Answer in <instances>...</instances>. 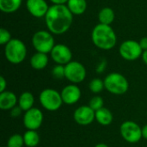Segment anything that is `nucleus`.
<instances>
[{"mask_svg": "<svg viewBox=\"0 0 147 147\" xmlns=\"http://www.w3.org/2000/svg\"><path fill=\"white\" fill-rule=\"evenodd\" d=\"M73 15L65 4H53L45 16V22L48 31L53 34H63L71 26Z\"/></svg>", "mask_w": 147, "mask_h": 147, "instance_id": "1", "label": "nucleus"}, {"mask_svg": "<svg viewBox=\"0 0 147 147\" xmlns=\"http://www.w3.org/2000/svg\"><path fill=\"white\" fill-rule=\"evenodd\" d=\"M91 39L94 45L102 50L114 48L117 42V36L110 25L99 23L92 30Z\"/></svg>", "mask_w": 147, "mask_h": 147, "instance_id": "2", "label": "nucleus"}, {"mask_svg": "<svg viewBox=\"0 0 147 147\" xmlns=\"http://www.w3.org/2000/svg\"><path fill=\"white\" fill-rule=\"evenodd\" d=\"M4 56L13 65L21 64L26 59L27 47L21 40L11 39L4 47Z\"/></svg>", "mask_w": 147, "mask_h": 147, "instance_id": "3", "label": "nucleus"}, {"mask_svg": "<svg viewBox=\"0 0 147 147\" xmlns=\"http://www.w3.org/2000/svg\"><path fill=\"white\" fill-rule=\"evenodd\" d=\"M103 81L105 89L113 95H124L129 89V83L127 79L122 74L118 72L109 73L105 77Z\"/></svg>", "mask_w": 147, "mask_h": 147, "instance_id": "4", "label": "nucleus"}, {"mask_svg": "<svg viewBox=\"0 0 147 147\" xmlns=\"http://www.w3.org/2000/svg\"><path fill=\"white\" fill-rule=\"evenodd\" d=\"M39 101L41 106L47 111H57L64 103L60 92L54 89L43 90L39 96Z\"/></svg>", "mask_w": 147, "mask_h": 147, "instance_id": "5", "label": "nucleus"}, {"mask_svg": "<svg viewBox=\"0 0 147 147\" xmlns=\"http://www.w3.org/2000/svg\"><path fill=\"white\" fill-rule=\"evenodd\" d=\"M32 45L39 53H49L55 46L54 38L51 32L40 30L34 34L32 37Z\"/></svg>", "mask_w": 147, "mask_h": 147, "instance_id": "6", "label": "nucleus"}, {"mask_svg": "<svg viewBox=\"0 0 147 147\" xmlns=\"http://www.w3.org/2000/svg\"><path fill=\"white\" fill-rule=\"evenodd\" d=\"M120 133L121 137L130 144L138 143L142 137V127L134 121H124L120 127Z\"/></svg>", "mask_w": 147, "mask_h": 147, "instance_id": "7", "label": "nucleus"}, {"mask_svg": "<svg viewBox=\"0 0 147 147\" xmlns=\"http://www.w3.org/2000/svg\"><path fill=\"white\" fill-rule=\"evenodd\" d=\"M86 78V69L78 61H71L65 65V78L71 84L82 83Z\"/></svg>", "mask_w": 147, "mask_h": 147, "instance_id": "8", "label": "nucleus"}, {"mask_svg": "<svg viewBox=\"0 0 147 147\" xmlns=\"http://www.w3.org/2000/svg\"><path fill=\"white\" fill-rule=\"evenodd\" d=\"M143 49L140 42L134 40H127L122 42L119 47L120 55L126 60L134 61L142 56Z\"/></svg>", "mask_w": 147, "mask_h": 147, "instance_id": "9", "label": "nucleus"}, {"mask_svg": "<svg viewBox=\"0 0 147 147\" xmlns=\"http://www.w3.org/2000/svg\"><path fill=\"white\" fill-rule=\"evenodd\" d=\"M43 118L41 110L37 108H33L24 113L22 119L23 125L27 130H37L41 127Z\"/></svg>", "mask_w": 147, "mask_h": 147, "instance_id": "10", "label": "nucleus"}, {"mask_svg": "<svg viewBox=\"0 0 147 147\" xmlns=\"http://www.w3.org/2000/svg\"><path fill=\"white\" fill-rule=\"evenodd\" d=\"M52 59L57 65H65L71 61L72 53L71 49L64 44H56L50 53Z\"/></svg>", "mask_w": 147, "mask_h": 147, "instance_id": "11", "label": "nucleus"}, {"mask_svg": "<svg viewBox=\"0 0 147 147\" xmlns=\"http://www.w3.org/2000/svg\"><path fill=\"white\" fill-rule=\"evenodd\" d=\"M73 119L81 126H88L96 120V111L89 105L80 106L74 111Z\"/></svg>", "mask_w": 147, "mask_h": 147, "instance_id": "12", "label": "nucleus"}, {"mask_svg": "<svg viewBox=\"0 0 147 147\" xmlns=\"http://www.w3.org/2000/svg\"><path fill=\"white\" fill-rule=\"evenodd\" d=\"M60 94L62 96L63 102L67 105H73L77 103L80 100L82 96L80 88L74 84L64 87Z\"/></svg>", "mask_w": 147, "mask_h": 147, "instance_id": "13", "label": "nucleus"}, {"mask_svg": "<svg viewBox=\"0 0 147 147\" xmlns=\"http://www.w3.org/2000/svg\"><path fill=\"white\" fill-rule=\"evenodd\" d=\"M26 7L28 11L36 18L45 17L49 9L46 0H27Z\"/></svg>", "mask_w": 147, "mask_h": 147, "instance_id": "14", "label": "nucleus"}, {"mask_svg": "<svg viewBox=\"0 0 147 147\" xmlns=\"http://www.w3.org/2000/svg\"><path fill=\"white\" fill-rule=\"evenodd\" d=\"M18 104V98L12 91L5 90L0 93V109L2 110H11Z\"/></svg>", "mask_w": 147, "mask_h": 147, "instance_id": "15", "label": "nucleus"}, {"mask_svg": "<svg viewBox=\"0 0 147 147\" xmlns=\"http://www.w3.org/2000/svg\"><path fill=\"white\" fill-rule=\"evenodd\" d=\"M48 56L47 53H35L30 58V65L34 70H43L48 65Z\"/></svg>", "mask_w": 147, "mask_h": 147, "instance_id": "16", "label": "nucleus"}, {"mask_svg": "<svg viewBox=\"0 0 147 147\" xmlns=\"http://www.w3.org/2000/svg\"><path fill=\"white\" fill-rule=\"evenodd\" d=\"M34 104V96L29 91L22 92L18 97V106L24 112L33 109Z\"/></svg>", "mask_w": 147, "mask_h": 147, "instance_id": "17", "label": "nucleus"}, {"mask_svg": "<svg viewBox=\"0 0 147 147\" xmlns=\"http://www.w3.org/2000/svg\"><path fill=\"white\" fill-rule=\"evenodd\" d=\"M96 121L102 126H109L113 121V114L107 108H102L96 111Z\"/></svg>", "mask_w": 147, "mask_h": 147, "instance_id": "18", "label": "nucleus"}, {"mask_svg": "<svg viewBox=\"0 0 147 147\" xmlns=\"http://www.w3.org/2000/svg\"><path fill=\"white\" fill-rule=\"evenodd\" d=\"M67 7L72 15L80 16L84 14L87 8L86 0H68Z\"/></svg>", "mask_w": 147, "mask_h": 147, "instance_id": "19", "label": "nucleus"}, {"mask_svg": "<svg viewBox=\"0 0 147 147\" xmlns=\"http://www.w3.org/2000/svg\"><path fill=\"white\" fill-rule=\"evenodd\" d=\"M115 15L114 10L109 7H105L102 9L98 14L99 22L105 25H110L115 20Z\"/></svg>", "mask_w": 147, "mask_h": 147, "instance_id": "20", "label": "nucleus"}, {"mask_svg": "<svg viewBox=\"0 0 147 147\" xmlns=\"http://www.w3.org/2000/svg\"><path fill=\"white\" fill-rule=\"evenodd\" d=\"M22 0H0V9L4 13H13L16 11Z\"/></svg>", "mask_w": 147, "mask_h": 147, "instance_id": "21", "label": "nucleus"}, {"mask_svg": "<svg viewBox=\"0 0 147 147\" xmlns=\"http://www.w3.org/2000/svg\"><path fill=\"white\" fill-rule=\"evenodd\" d=\"M24 145L28 147H36L40 143V135L36 130H27L23 134Z\"/></svg>", "mask_w": 147, "mask_h": 147, "instance_id": "22", "label": "nucleus"}, {"mask_svg": "<svg viewBox=\"0 0 147 147\" xmlns=\"http://www.w3.org/2000/svg\"><path fill=\"white\" fill-rule=\"evenodd\" d=\"M89 89L92 93L97 95V94L101 93L103 90V89H105L104 81L100 78H94L90 82Z\"/></svg>", "mask_w": 147, "mask_h": 147, "instance_id": "23", "label": "nucleus"}, {"mask_svg": "<svg viewBox=\"0 0 147 147\" xmlns=\"http://www.w3.org/2000/svg\"><path fill=\"white\" fill-rule=\"evenodd\" d=\"M24 145L23 136L16 134L9 137L7 142V147H22Z\"/></svg>", "mask_w": 147, "mask_h": 147, "instance_id": "24", "label": "nucleus"}, {"mask_svg": "<svg viewBox=\"0 0 147 147\" xmlns=\"http://www.w3.org/2000/svg\"><path fill=\"white\" fill-rule=\"evenodd\" d=\"M103 104H104V102H103L102 97L96 95V96H93V97L90 99V103H89V106H90L94 111H97V110L101 109L102 108H103Z\"/></svg>", "mask_w": 147, "mask_h": 147, "instance_id": "25", "label": "nucleus"}, {"mask_svg": "<svg viewBox=\"0 0 147 147\" xmlns=\"http://www.w3.org/2000/svg\"><path fill=\"white\" fill-rule=\"evenodd\" d=\"M52 75L56 79H62L65 78V65H57L52 70Z\"/></svg>", "mask_w": 147, "mask_h": 147, "instance_id": "26", "label": "nucleus"}, {"mask_svg": "<svg viewBox=\"0 0 147 147\" xmlns=\"http://www.w3.org/2000/svg\"><path fill=\"white\" fill-rule=\"evenodd\" d=\"M10 40H11L10 33L6 28H1V29H0V44L5 46Z\"/></svg>", "mask_w": 147, "mask_h": 147, "instance_id": "27", "label": "nucleus"}, {"mask_svg": "<svg viewBox=\"0 0 147 147\" xmlns=\"http://www.w3.org/2000/svg\"><path fill=\"white\" fill-rule=\"evenodd\" d=\"M22 109L19 107V106H16L15 108H13L11 110H10V115L12 116V117H18L19 115H21V114H22Z\"/></svg>", "mask_w": 147, "mask_h": 147, "instance_id": "28", "label": "nucleus"}, {"mask_svg": "<svg viewBox=\"0 0 147 147\" xmlns=\"http://www.w3.org/2000/svg\"><path fill=\"white\" fill-rule=\"evenodd\" d=\"M6 87H7V81L3 76H1L0 77V93L5 91Z\"/></svg>", "mask_w": 147, "mask_h": 147, "instance_id": "29", "label": "nucleus"}, {"mask_svg": "<svg viewBox=\"0 0 147 147\" xmlns=\"http://www.w3.org/2000/svg\"><path fill=\"white\" fill-rule=\"evenodd\" d=\"M140 45L141 48L143 49V51L147 50V37H143L140 40Z\"/></svg>", "mask_w": 147, "mask_h": 147, "instance_id": "30", "label": "nucleus"}, {"mask_svg": "<svg viewBox=\"0 0 147 147\" xmlns=\"http://www.w3.org/2000/svg\"><path fill=\"white\" fill-rule=\"evenodd\" d=\"M53 4H65L67 3L68 0H50Z\"/></svg>", "mask_w": 147, "mask_h": 147, "instance_id": "31", "label": "nucleus"}, {"mask_svg": "<svg viewBox=\"0 0 147 147\" xmlns=\"http://www.w3.org/2000/svg\"><path fill=\"white\" fill-rule=\"evenodd\" d=\"M142 137L147 140V124L142 127Z\"/></svg>", "mask_w": 147, "mask_h": 147, "instance_id": "32", "label": "nucleus"}, {"mask_svg": "<svg viewBox=\"0 0 147 147\" xmlns=\"http://www.w3.org/2000/svg\"><path fill=\"white\" fill-rule=\"evenodd\" d=\"M142 59H143V61H144V63L146 64L147 65V50L146 51H144L143 52V53H142Z\"/></svg>", "mask_w": 147, "mask_h": 147, "instance_id": "33", "label": "nucleus"}, {"mask_svg": "<svg viewBox=\"0 0 147 147\" xmlns=\"http://www.w3.org/2000/svg\"><path fill=\"white\" fill-rule=\"evenodd\" d=\"M95 147H109L106 144H103V143H100V144H97Z\"/></svg>", "mask_w": 147, "mask_h": 147, "instance_id": "34", "label": "nucleus"}, {"mask_svg": "<svg viewBox=\"0 0 147 147\" xmlns=\"http://www.w3.org/2000/svg\"><path fill=\"white\" fill-rule=\"evenodd\" d=\"M2 147H7V146H2Z\"/></svg>", "mask_w": 147, "mask_h": 147, "instance_id": "35", "label": "nucleus"}]
</instances>
